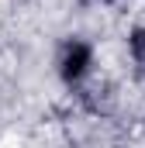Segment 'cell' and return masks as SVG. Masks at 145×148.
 <instances>
[{"mask_svg": "<svg viewBox=\"0 0 145 148\" xmlns=\"http://www.w3.org/2000/svg\"><path fill=\"white\" fill-rule=\"evenodd\" d=\"M128 48H131V59L135 62H145V28H135L128 35Z\"/></svg>", "mask_w": 145, "mask_h": 148, "instance_id": "7a4b0ae2", "label": "cell"}, {"mask_svg": "<svg viewBox=\"0 0 145 148\" xmlns=\"http://www.w3.org/2000/svg\"><path fill=\"white\" fill-rule=\"evenodd\" d=\"M90 66H93V45L83 38H69L59 52V76L72 86L90 73Z\"/></svg>", "mask_w": 145, "mask_h": 148, "instance_id": "6da1fadb", "label": "cell"}]
</instances>
